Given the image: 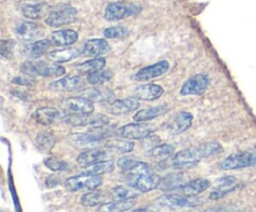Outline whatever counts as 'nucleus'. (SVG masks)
<instances>
[{
  "mask_svg": "<svg viewBox=\"0 0 256 212\" xmlns=\"http://www.w3.org/2000/svg\"><path fill=\"white\" fill-rule=\"evenodd\" d=\"M128 185L134 187L140 192H149L159 187L160 176H158L154 170L146 162L138 161L129 171L124 172Z\"/></svg>",
  "mask_w": 256,
  "mask_h": 212,
  "instance_id": "obj_1",
  "label": "nucleus"
},
{
  "mask_svg": "<svg viewBox=\"0 0 256 212\" xmlns=\"http://www.w3.org/2000/svg\"><path fill=\"white\" fill-rule=\"evenodd\" d=\"M205 159L204 150H202V145H198L195 147H190V149L182 150L178 152L172 160V166L174 169H189V167H194Z\"/></svg>",
  "mask_w": 256,
  "mask_h": 212,
  "instance_id": "obj_2",
  "label": "nucleus"
},
{
  "mask_svg": "<svg viewBox=\"0 0 256 212\" xmlns=\"http://www.w3.org/2000/svg\"><path fill=\"white\" fill-rule=\"evenodd\" d=\"M155 131H156V127L154 125L136 121V124H128L125 126L116 129L115 135L122 137V139L142 140L150 137Z\"/></svg>",
  "mask_w": 256,
  "mask_h": 212,
  "instance_id": "obj_3",
  "label": "nucleus"
},
{
  "mask_svg": "<svg viewBox=\"0 0 256 212\" xmlns=\"http://www.w3.org/2000/svg\"><path fill=\"white\" fill-rule=\"evenodd\" d=\"M102 185L100 175L82 174L78 176L69 177L65 180V186L69 191H80V190H95Z\"/></svg>",
  "mask_w": 256,
  "mask_h": 212,
  "instance_id": "obj_4",
  "label": "nucleus"
},
{
  "mask_svg": "<svg viewBox=\"0 0 256 212\" xmlns=\"http://www.w3.org/2000/svg\"><path fill=\"white\" fill-rule=\"evenodd\" d=\"M142 11V6L125 2H112L105 10V19L108 21H119L128 16H134Z\"/></svg>",
  "mask_w": 256,
  "mask_h": 212,
  "instance_id": "obj_5",
  "label": "nucleus"
},
{
  "mask_svg": "<svg viewBox=\"0 0 256 212\" xmlns=\"http://www.w3.org/2000/svg\"><path fill=\"white\" fill-rule=\"evenodd\" d=\"M78 10L72 6H64L59 10L52 11L45 19L48 26L50 27H60L64 25L72 24L76 21Z\"/></svg>",
  "mask_w": 256,
  "mask_h": 212,
  "instance_id": "obj_6",
  "label": "nucleus"
},
{
  "mask_svg": "<svg viewBox=\"0 0 256 212\" xmlns=\"http://www.w3.org/2000/svg\"><path fill=\"white\" fill-rule=\"evenodd\" d=\"M62 106L70 115H90L94 112V101L84 96L68 97L62 102Z\"/></svg>",
  "mask_w": 256,
  "mask_h": 212,
  "instance_id": "obj_7",
  "label": "nucleus"
},
{
  "mask_svg": "<svg viewBox=\"0 0 256 212\" xmlns=\"http://www.w3.org/2000/svg\"><path fill=\"white\" fill-rule=\"evenodd\" d=\"M210 86V79L205 74H198L185 81L180 90L182 96H192V95H202Z\"/></svg>",
  "mask_w": 256,
  "mask_h": 212,
  "instance_id": "obj_8",
  "label": "nucleus"
},
{
  "mask_svg": "<svg viewBox=\"0 0 256 212\" xmlns=\"http://www.w3.org/2000/svg\"><path fill=\"white\" fill-rule=\"evenodd\" d=\"M256 165V155L252 152H239L226 157L219 167L222 170H238L252 167Z\"/></svg>",
  "mask_w": 256,
  "mask_h": 212,
  "instance_id": "obj_9",
  "label": "nucleus"
},
{
  "mask_svg": "<svg viewBox=\"0 0 256 212\" xmlns=\"http://www.w3.org/2000/svg\"><path fill=\"white\" fill-rule=\"evenodd\" d=\"M159 204L166 207H180V209H188V207H198L202 204V200L196 196H179V195H164L160 197Z\"/></svg>",
  "mask_w": 256,
  "mask_h": 212,
  "instance_id": "obj_10",
  "label": "nucleus"
},
{
  "mask_svg": "<svg viewBox=\"0 0 256 212\" xmlns=\"http://www.w3.org/2000/svg\"><path fill=\"white\" fill-rule=\"evenodd\" d=\"M66 116L68 114H65L62 110L54 109V107H40L34 112L35 121L42 126H50L56 122L64 121Z\"/></svg>",
  "mask_w": 256,
  "mask_h": 212,
  "instance_id": "obj_11",
  "label": "nucleus"
},
{
  "mask_svg": "<svg viewBox=\"0 0 256 212\" xmlns=\"http://www.w3.org/2000/svg\"><path fill=\"white\" fill-rule=\"evenodd\" d=\"M170 69V62L168 60H162V61L156 62L150 66H145L140 69L139 71L135 74L134 79L138 81H150L152 79H158V77L162 76L166 74Z\"/></svg>",
  "mask_w": 256,
  "mask_h": 212,
  "instance_id": "obj_12",
  "label": "nucleus"
},
{
  "mask_svg": "<svg viewBox=\"0 0 256 212\" xmlns=\"http://www.w3.org/2000/svg\"><path fill=\"white\" fill-rule=\"evenodd\" d=\"M192 121H194L192 114L188 111H180L168 121L166 129L172 135H180L192 127Z\"/></svg>",
  "mask_w": 256,
  "mask_h": 212,
  "instance_id": "obj_13",
  "label": "nucleus"
},
{
  "mask_svg": "<svg viewBox=\"0 0 256 212\" xmlns=\"http://www.w3.org/2000/svg\"><path fill=\"white\" fill-rule=\"evenodd\" d=\"M15 32L24 41H38L42 39V36H44V30L32 21L20 22L15 29Z\"/></svg>",
  "mask_w": 256,
  "mask_h": 212,
  "instance_id": "obj_14",
  "label": "nucleus"
},
{
  "mask_svg": "<svg viewBox=\"0 0 256 212\" xmlns=\"http://www.w3.org/2000/svg\"><path fill=\"white\" fill-rule=\"evenodd\" d=\"M140 107V101L138 100V97H126V99H120L115 100L110 104V106L108 107L110 114L112 115H126L130 112L135 111Z\"/></svg>",
  "mask_w": 256,
  "mask_h": 212,
  "instance_id": "obj_15",
  "label": "nucleus"
},
{
  "mask_svg": "<svg viewBox=\"0 0 256 212\" xmlns=\"http://www.w3.org/2000/svg\"><path fill=\"white\" fill-rule=\"evenodd\" d=\"M110 50L109 42L105 39H90L85 41L82 55L86 57H96L106 54Z\"/></svg>",
  "mask_w": 256,
  "mask_h": 212,
  "instance_id": "obj_16",
  "label": "nucleus"
},
{
  "mask_svg": "<svg viewBox=\"0 0 256 212\" xmlns=\"http://www.w3.org/2000/svg\"><path fill=\"white\" fill-rule=\"evenodd\" d=\"M236 177L235 176H224L219 179L215 184L214 189L210 192V199L212 200H219L224 197L225 195L229 194L230 191L236 187Z\"/></svg>",
  "mask_w": 256,
  "mask_h": 212,
  "instance_id": "obj_17",
  "label": "nucleus"
},
{
  "mask_svg": "<svg viewBox=\"0 0 256 212\" xmlns=\"http://www.w3.org/2000/svg\"><path fill=\"white\" fill-rule=\"evenodd\" d=\"M82 86H84V82L80 76H65L50 84V89L62 92L78 91V90L82 89Z\"/></svg>",
  "mask_w": 256,
  "mask_h": 212,
  "instance_id": "obj_18",
  "label": "nucleus"
},
{
  "mask_svg": "<svg viewBox=\"0 0 256 212\" xmlns=\"http://www.w3.org/2000/svg\"><path fill=\"white\" fill-rule=\"evenodd\" d=\"M134 94L138 99L145 100V101H154L164 94V87L158 84H144L138 86L134 90Z\"/></svg>",
  "mask_w": 256,
  "mask_h": 212,
  "instance_id": "obj_19",
  "label": "nucleus"
},
{
  "mask_svg": "<svg viewBox=\"0 0 256 212\" xmlns=\"http://www.w3.org/2000/svg\"><path fill=\"white\" fill-rule=\"evenodd\" d=\"M109 157V152L102 149H89L82 151L78 156V164L82 167L90 166L92 164H96L99 161H104Z\"/></svg>",
  "mask_w": 256,
  "mask_h": 212,
  "instance_id": "obj_20",
  "label": "nucleus"
},
{
  "mask_svg": "<svg viewBox=\"0 0 256 212\" xmlns=\"http://www.w3.org/2000/svg\"><path fill=\"white\" fill-rule=\"evenodd\" d=\"M210 186H212V184H210L209 180L200 177V179H195L192 180V181L185 182L184 185H182L178 189V191L182 192V194L188 195V196H198V195L206 191Z\"/></svg>",
  "mask_w": 256,
  "mask_h": 212,
  "instance_id": "obj_21",
  "label": "nucleus"
},
{
  "mask_svg": "<svg viewBox=\"0 0 256 212\" xmlns=\"http://www.w3.org/2000/svg\"><path fill=\"white\" fill-rule=\"evenodd\" d=\"M50 40L54 46H72L79 40V34L75 30H59L50 35Z\"/></svg>",
  "mask_w": 256,
  "mask_h": 212,
  "instance_id": "obj_22",
  "label": "nucleus"
},
{
  "mask_svg": "<svg viewBox=\"0 0 256 212\" xmlns=\"http://www.w3.org/2000/svg\"><path fill=\"white\" fill-rule=\"evenodd\" d=\"M170 110V107L168 105H159V106H154V107H149V109H144L140 110L135 114L134 120L135 121L139 122H146L150 121V120H154L156 117L162 116V115L168 114Z\"/></svg>",
  "mask_w": 256,
  "mask_h": 212,
  "instance_id": "obj_23",
  "label": "nucleus"
},
{
  "mask_svg": "<svg viewBox=\"0 0 256 212\" xmlns=\"http://www.w3.org/2000/svg\"><path fill=\"white\" fill-rule=\"evenodd\" d=\"M136 201L135 199H116L114 201L105 202V204L100 205L99 211H106V212H120V211H128V210L132 209L135 206Z\"/></svg>",
  "mask_w": 256,
  "mask_h": 212,
  "instance_id": "obj_24",
  "label": "nucleus"
},
{
  "mask_svg": "<svg viewBox=\"0 0 256 212\" xmlns=\"http://www.w3.org/2000/svg\"><path fill=\"white\" fill-rule=\"evenodd\" d=\"M82 51H79L75 47H64V49L54 50V51L49 52V59L52 61L62 64V62L72 61V60L78 59L80 56Z\"/></svg>",
  "mask_w": 256,
  "mask_h": 212,
  "instance_id": "obj_25",
  "label": "nucleus"
},
{
  "mask_svg": "<svg viewBox=\"0 0 256 212\" xmlns=\"http://www.w3.org/2000/svg\"><path fill=\"white\" fill-rule=\"evenodd\" d=\"M50 7L46 4H32V5H24L22 6V14L24 15L26 19L30 20H38L42 19L44 16H48Z\"/></svg>",
  "mask_w": 256,
  "mask_h": 212,
  "instance_id": "obj_26",
  "label": "nucleus"
},
{
  "mask_svg": "<svg viewBox=\"0 0 256 212\" xmlns=\"http://www.w3.org/2000/svg\"><path fill=\"white\" fill-rule=\"evenodd\" d=\"M175 152V146L172 144H162L158 145V146L152 147L149 152H148V156L150 159L155 160V161H165L169 157H172Z\"/></svg>",
  "mask_w": 256,
  "mask_h": 212,
  "instance_id": "obj_27",
  "label": "nucleus"
},
{
  "mask_svg": "<svg viewBox=\"0 0 256 212\" xmlns=\"http://www.w3.org/2000/svg\"><path fill=\"white\" fill-rule=\"evenodd\" d=\"M109 200V196L105 191H100V190H92L88 194L82 195V204L86 207L99 206V205L105 204Z\"/></svg>",
  "mask_w": 256,
  "mask_h": 212,
  "instance_id": "obj_28",
  "label": "nucleus"
},
{
  "mask_svg": "<svg viewBox=\"0 0 256 212\" xmlns=\"http://www.w3.org/2000/svg\"><path fill=\"white\" fill-rule=\"evenodd\" d=\"M82 96L86 97V99L92 100V101H98V102H104L109 101L114 94H112V90L105 89V87H94V89H88L85 90L82 94Z\"/></svg>",
  "mask_w": 256,
  "mask_h": 212,
  "instance_id": "obj_29",
  "label": "nucleus"
},
{
  "mask_svg": "<svg viewBox=\"0 0 256 212\" xmlns=\"http://www.w3.org/2000/svg\"><path fill=\"white\" fill-rule=\"evenodd\" d=\"M186 182L185 180V175L182 174H172L165 176L164 179L160 181L159 187H162L165 191H172V190H178L182 185Z\"/></svg>",
  "mask_w": 256,
  "mask_h": 212,
  "instance_id": "obj_30",
  "label": "nucleus"
},
{
  "mask_svg": "<svg viewBox=\"0 0 256 212\" xmlns=\"http://www.w3.org/2000/svg\"><path fill=\"white\" fill-rule=\"evenodd\" d=\"M105 64H106V60L104 57H94V59H90L80 64L78 66V70H79L80 74H90V72L102 70L105 67Z\"/></svg>",
  "mask_w": 256,
  "mask_h": 212,
  "instance_id": "obj_31",
  "label": "nucleus"
},
{
  "mask_svg": "<svg viewBox=\"0 0 256 212\" xmlns=\"http://www.w3.org/2000/svg\"><path fill=\"white\" fill-rule=\"evenodd\" d=\"M50 46H52V42L50 39L38 40L29 47V56L32 59H39V57L44 56L49 51Z\"/></svg>",
  "mask_w": 256,
  "mask_h": 212,
  "instance_id": "obj_32",
  "label": "nucleus"
},
{
  "mask_svg": "<svg viewBox=\"0 0 256 212\" xmlns=\"http://www.w3.org/2000/svg\"><path fill=\"white\" fill-rule=\"evenodd\" d=\"M115 165L114 162L110 160H104V161H99L96 164H92L90 166L85 167L82 174H92V175H104L109 174V172L114 171Z\"/></svg>",
  "mask_w": 256,
  "mask_h": 212,
  "instance_id": "obj_33",
  "label": "nucleus"
},
{
  "mask_svg": "<svg viewBox=\"0 0 256 212\" xmlns=\"http://www.w3.org/2000/svg\"><path fill=\"white\" fill-rule=\"evenodd\" d=\"M134 142L128 140L122 139H112L106 142V147L110 150H114L116 152H122V154H128L134 150Z\"/></svg>",
  "mask_w": 256,
  "mask_h": 212,
  "instance_id": "obj_34",
  "label": "nucleus"
},
{
  "mask_svg": "<svg viewBox=\"0 0 256 212\" xmlns=\"http://www.w3.org/2000/svg\"><path fill=\"white\" fill-rule=\"evenodd\" d=\"M66 70L64 66L60 65H49L44 61H40V71L39 76L42 77H54V76H64Z\"/></svg>",
  "mask_w": 256,
  "mask_h": 212,
  "instance_id": "obj_35",
  "label": "nucleus"
},
{
  "mask_svg": "<svg viewBox=\"0 0 256 212\" xmlns=\"http://www.w3.org/2000/svg\"><path fill=\"white\" fill-rule=\"evenodd\" d=\"M114 74L112 71H106V70H99V71L90 72L88 74V81L92 85H104L112 79Z\"/></svg>",
  "mask_w": 256,
  "mask_h": 212,
  "instance_id": "obj_36",
  "label": "nucleus"
},
{
  "mask_svg": "<svg viewBox=\"0 0 256 212\" xmlns=\"http://www.w3.org/2000/svg\"><path fill=\"white\" fill-rule=\"evenodd\" d=\"M35 142H36V146L39 147L42 151H49V150H52V146L55 145V137L54 135L50 134V132L42 131L38 134Z\"/></svg>",
  "mask_w": 256,
  "mask_h": 212,
  "instance_id": "obj_37",
  "label": "nucleus"
},
{
  "mask_svg": "<svg viewBox=\"0 0 256 212\" xmlns=\"http://www.w3.org/2000/svg\"><path fill=\"white\" fill-rule=\"evenodd\" d=\"M112 194L115 199H136L139 191L132 186H116L112 190Z\"/></svg>",
  "mask_w": 256,
  "mask_h": 212,
  "instance_id": "obj_38",
  "label": "nucleus"
},
{
  "mask_svg": "<svg viewBox=\"0 0 256 212\" xmlns=\"http://www.w3.org/2000/svg\"><path fill=\"white\" fill-rule=\"evenodd\" d=\"M130 35V30L125 26H112L104 30L106 39H125Z\"/></svg>",
  "mask_w": 256,
  "mask_h": 212,
  "instance_id": "obj_39",
  "label": "nucleus"
},
{
  "mask_svg": "<svg viewBox=\"0 0 256 212\" xmlns=\"http://www.w3.org/2000/svg\"><path fill=\"white\" fill-rule=\"evenodd\" d=\"M44 165L48 169L52 170V171H68L70 169V165L64 160H60L58 157H48L44 160Z\"/></svg>",
  "mask_w": 256,
  "mask_h": 212,
  "instance_id": "obj_40",
  "label": "nucleus"
},
{
  "mask_svg": "<svg viewBox=\"0 0 256 212\" xmlns=\"http://www.w3.org/2000/svg\"><path fill=\"white\" fill-rule=\"evenodd\" d=\"M40 71V62L32 61V60H29V61H25L24 64L22 65V72L24 75H29V76H39Z\"/></svg>",
  "mask_w": 256,
  "mask_h": 212,
  "instance_id": "obj_41",
  "label": "nucleus"
},
{
  "mask_svg": "<svg viewBox=\"0 0 256 212\" xmlns=\"http://www.w3.org/2000/svg\"><path fill=\"white\" fill-rule=\"evenodd\" d=\"M14 41L12 40H2V46H0V52L2 56L5 59H10L12 57V51H14Z\"/></svg>",
  "mask_w": 256,
  "mask_h": 212,
  "instance_id": "obj_42",
  "label": "nucleus"
},
{
  "mask_svg": "<svg viewBox=\"0 0 256 212\" xmlns=\"http://www.w3.org/2000/svg\"><path fill=\"white\" fill-rule=\"evenodd\" d=\"M32 82H34V76H29V75H26V76H16L12 79V84H18L20 86H28Z\"/></svg>",
  "mask_w": 256,
  "mask_h": 212,
  "instance_id": "obj_43",
  "label": "nucleus"
},
{
  "mask_svg": "<svg viewBox=\"0 0 256 212\" xmlns=\"http://www.w3.org/2000/svg\"><path fill=\"white\" fill-rule=\"evenodd\" d=\"M36 1H40V0H36Z\"/></svg>",
  "mask_w": 256,
  "mask_h": 212,
  "instance_id": "obj_44",
  "label": "nucleus"
}]
</instances>
